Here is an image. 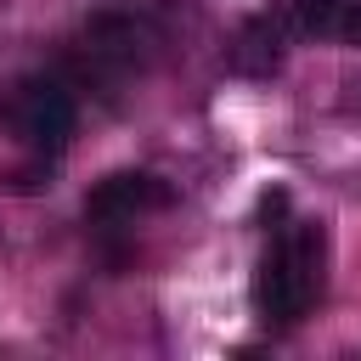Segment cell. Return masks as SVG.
I'll list each match as a JSON object with an SVG mask.
<instances>
[{"instance_id": "1", "label": "cell", "mask_w": 361, "mask_h": 361, "mask_svg": "<svg viewBox=\"0 0 361 361\" xmlns=\"http://www.w3.org/2000/svg\"><path fill=\"white\" fill-rule=\"evenodd\" d=\"M327 282V231L316 220H282L254 265V316L265 327H293L310 316Z\"/></svg>"}, {"instance_id": "2", "label": "cell", "mask_w": 361, "mask_h": 361, "mask_svg": "<svg viewBox=\"0 0 361 361\" xmlns=\"http://www.w3.org/2000/svg\"><path fill=\"white\" fill-rule=\"evenodd\" d=\"M158 56V28L147 11L135 6H107L85 23V34L73 39L68 51V73H73V90H96V96H118L130 79L147 73V62Z\"/></svg>"}, {"instance_id": "3", "label": "cell", "mask_w": 361, "mask_h": 361, "mask_svg": "<svg viewBox=\"0 0 361 361\" xmlns=\"http://www.w3.org/2000/svg\"><path fill=\"white\" fill-rule=\"evenodd\" d=\"M79 124V96L68 73H23L0 90V130L34 158H56Z\"/></svg>"}, {"instance_id": "4", "label": "cell", "mask_w": 361, "mask_h": 361, "mask_svg": "<svg viewBox=\"0 0 361 361\" xmlns=\"http://www.w3.org/2000/svg\"><path fill=\"white\" fill-rule=\"evenodd\" d=\"M169 186L152 169H113L85 192V226L113 248V237H124L135 220H147L152 209H169Z\"/></svg>"}, {"instance_id": "5", "label": "cell", "mask_w": 361, "mask_h": 361, "mask_svg": "<svg viewBox=\"0 0 361 361\" xmlns=\"http://www.w3.org/2000/svg\"><path fill=\"white\" fill-rule=\"evenodd\" d=\"M288 39H350L361 45V0H271L265 6Z\"/></svg>"}, {"instance_id": "6", "label": "cell", "mask_w": 361, "mask_h": 361, "mask_svg": "<svg viewBox=\"0 0 361 361\" xmlns=\"http://www.w3.org/2000/svg\"><path fill=\"white\" fill-rule=\"evenodd\" d=\"M288 45H293V39L276 28V17H271V11H254V17L237 28L226 62H231V73H243V79H271V73L282 68Z\"/></svg>"}, {"instance_id": "7", "label": "cell", "mask_w": 361, "mask_h": 361, "mask_svg": "<svg viewBox=\"0 0 361 361\" xmlns=\"http://www.w3.org/2000/svg\"><path fill=\"white\" fill-rule=\"evenodd\" d=\"M254 220H259V231H276L288 220V186H265L254 203Z\"/></svg>"}]
</instances>
